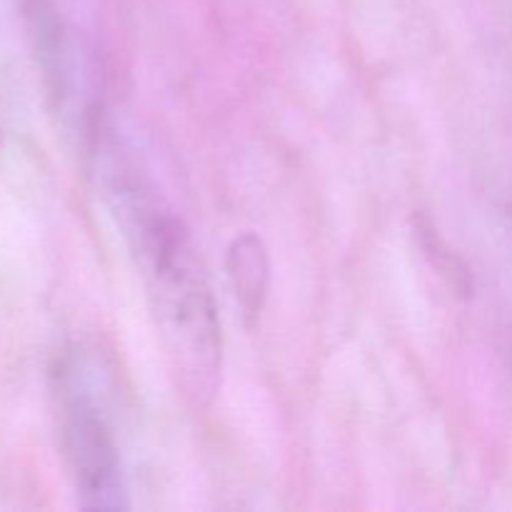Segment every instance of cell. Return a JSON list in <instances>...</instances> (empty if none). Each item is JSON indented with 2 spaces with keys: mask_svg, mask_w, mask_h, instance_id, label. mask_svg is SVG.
Wrapping results in <instances>:
<instances>
[{
  "mask_svg": "<svg viewBox=\"0 0 512 512\" xmlns=\"http://www.w3.org/2000/svg\"><path fill=\"white\" fill-rule=\"evenodd\" d=\"M90 135L103 195L143 273L170 370L185 398L203 408L218 393L223 335L198 250L110 123L95 120Z\"/></svg>",
  "mask_w": 512,
  "mask_h": 512,
  "instance_id": "6da1fadb",
  "label": "cell"
},
{
  "mask_svg": "<svg viewBox=\"0 0 512 512\" xmlns=\"http://www.w3.org/2000/svg\"><path fill=\"white\" fill-rule=\"evenodd\" d=\"M65 463L75 480L83 508H125V485L120 473L118 445L103 410L63 373V425H60Z\"/></svg>",
  "mask_w": 512,
  "mask_h": 512,
  "instance_id": "7a4b0ae2",
  "label": "cell"
},
{
  "mask_svg": "<svg viewBox=\"0 0 512 512\" xmlns=\"http://www.w3.org/2000/svg\"><path fill=\"white\" fill-rule=\"evenodd\" d=\"M228 278L233 285L243 318L248 325L258 323L270 285L268 248L255 233H243L228 248Z\"/></svg>",
  "mask_w": 512,
  "mask_h": 512,
  "instance_id": "3957f363",
  "label": "cell"
}]
</instances>
